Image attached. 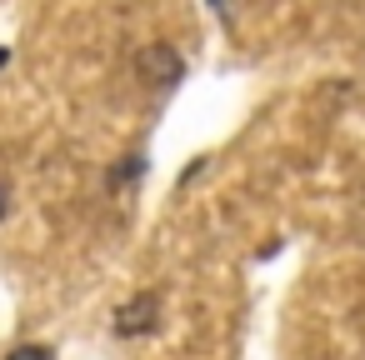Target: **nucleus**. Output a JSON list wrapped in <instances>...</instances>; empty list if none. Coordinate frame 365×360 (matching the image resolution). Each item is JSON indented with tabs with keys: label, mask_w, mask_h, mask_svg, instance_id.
<instances>
[{
	"label": "nucleus",
	"mask_w": 365,
	"mask_h": 360,
	"mask_svg": "<svg viewBox=\"0 0 365 360\" xmlns=\"http://www.w3.org/2000/svg\"><path fill=\"white\" fill-rule=\"evenodd\" d=\"M135 71H140V81L175 91V86L185 81V56H180L175 46H165V41H155V46H145V51L135 56Z\"/></svg>",
	"instance_id": "obj_2"
},
{
	"label": "nucleus",
	"mask_w": 365,
	"mask_h": 360,
	"mask_svg": "<svg viewBox=\"0 0 365 360\" xmlns=\"http://www.w3.org/2000/svg\"><path fill=\"white\" fill-rule=\"evenodd\" d=\"M145 165H150V160H145V150H130V155H125L120 165H110V175H106V190H110V195L130 190V185H135V180L145 175Z\"/></svg>",
	"instance_id": "obj_3"
},
{
	"label": "nucleus",
	"mask_w": 365,
	"mask_h": 360,
	"mask_svg": "<svg viewBox=\"0 0 365 360\" xmlns=\"http://www.w3.org/2000/svg\"><path fill=\"white\" fill-rule=\"evenodd\" d=\"M6 360H56V345H41V340H26V345H16Z\"/></svg>",
	"instance_id": "obj_4"
},
{
	"label": "nucleus",
	"mask_w": 365,
	"mask_h": 360,
	"mask_svg": "<svg viewBox=\"0 0 365 360\" xmlns=\"http://www.w3.org/2000/svg\"><path fill=\"white\" fill-rule=\"evenodd\" d=\"M275 255H280V240H270V245H260V250H255V260H275Z\"/></svg>",
	"instance_id": "obj_6"
},
{
	"label": "nucleus",
	"mask_w": 365,
	"mask_h": 360,
	"mask_svg": "<svg viewBox=\"0 0 365 360\" xmlns=\"http://www.w3.org/2000/svg\"><path fill=\"white\" fill-rule=\"evenodd\" d=\"M200 170H205V155H195V160H190V165H185V170H180V175H175V185H180V190H185V185H190V180H195V175H200Z\"/></svg>",
	"instance_id": "obj_5"
},
{
	"label": "nucleus",
	"mask_w": 365,
	"mask_h": 360,
	"mask_svg": "<svg viewBox=\"0 0 365 360\" xmlns=\"http://www.w3.org/2000/svg\"><path fill=\"white\" fill-rule=\"evenodd\" d=\"M6 210H11V185L0 180V220H6Z\"/></svg>",
	"instance_id": "obj_7"
},
{
	"label": "nucleus",
	"mask_w": 365,
	"mask_h": 360,
	"mask_svg": "<svg viewBox=\"0 0 365 360\" xmlns=\"http://www.w3.org/2000/svg\"><path fill=\"white\" fill-rule=\"evenodd\" d=\"M160 325V295L155 290H135L115 315H110V335L115 340H145Z\"/></svg>",
	"instance_id": "obj_1"
},
{
	"label": "nucleus",
	"mask_w": 365,
	"mask_h": 360,
	"mask_svg": "<svg viewBox=\"0 0 365 360\" xmlns=\"http://www.w3.org/2000/svg\"><path fill=\"white\" fill-rule=\"evenodd\" d=\"M11 66V46H0V71H6Z\"/></svg>",
	"instance_id": "obj_8"
}]
</instances>
